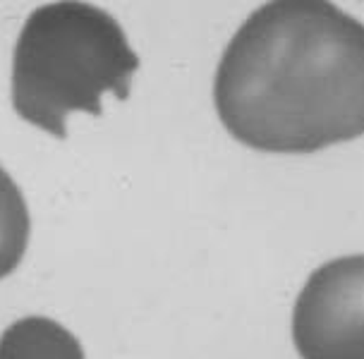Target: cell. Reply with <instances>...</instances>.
I'll list each match as a JSON object with an SVG mask.
<instances>
[{"mask_svg":"<svg viewBox=\"0 0 364 359\" xmlns=\"http://www.w3.org/2000/svg\"><path fill=\"white\" fill-rule=\"evenodd\" d=\"M223 127L266 154H311L364 134V24L323 0L247 17L218 63Z\"/></svg>","mask_w":364,"mask_h":359,"instance_id":"1","label":"cell"},{"mask_svg":"<svg viewBox=\"0 0 364 359\" xmlns=\"http://www.w3.org/2000/svg\"><path fill=\"white\" fill-rule=\"evenodd\" d=\"M139 55L125 29L89 3H48L24 22L12 58V106L29 125L65 139L73 113L101 115V99L125 101Z\"/></svg>","mask_w":364,"mask_h":359,"instance_id":"2","label":"cell"},{"mask_svg":"<svg viewBox=\"0 0 364 359\" xmlns=\"http://www.w3.org/2000/svg\"><path fill=\"white\" fill-rule=\"evenodd\" d=\"M292 341L302 359H364V254L311 273L292 311Z\"/></svg>","mask_w":364,"mask_h":359,"instance_id":"3","label":"cell"},{"mask_svg":"<svg viewBox=\"0 0 364 359\" xmlns=\"http://www.w3.org/2000/svg\"><path fill=\"white\" fill-rule=\"evenodd\" d=\"M0 359H87L80 341L53 318L27 316L0 336Z\"/></svg>","mask_w":364,"mask_h":359,"instance_id":"4","label":"cell"},{"mask_svg":"<svg viewBox=\"0 0 364 359\" xmlns=\"http://www.w3.org/2000/svg\"><path fill=\"white\" fill-rule=\"evenodd\" d=\"M31 218L22 189L0 168V280L19 266L29 245Z\"/></svg>","mask_w":364,"mask_h":359,"instance_id":"5","label":"cell"}]
</instances>
